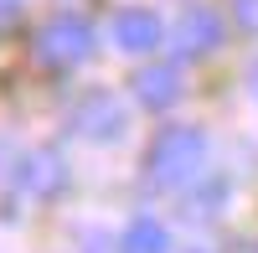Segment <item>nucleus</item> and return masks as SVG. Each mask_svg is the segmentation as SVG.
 <instances>
[{
    "instance_id": "f257e3e1",
    "label": "nucleus",
    "mask_w": 258,
    "mask_h": 253,
    "mask_svg": "<svg viewBox=\"0 0 258 253\" xmlns=\"http://www.w3.org/2000/svg\"><path fill=\"white\" fill-rule=\"evenodd\" d=\"M202 165H207V135L197 124H165V130L150 140L145 176L155 186H165V192H186V186L202 176Z\"/></svg>"
},
{
    "instance_id": "f03ea898",
    "label": "nucleus",
    "mask_w": 258,
    "mask_h": 253,
    "mask_svg": "<svg viewBox=\"0 0 258 253\" xmlns=\"http://www.w3.org/2000/svg\"><path fill=\"white\" fill-rule=\"evenodd\" d=\"M36 57L47 68H78L83 57H93V26L83 16H52L36 31Z\"/></svg>"
},
{
    "instance_id": "7ed1b4c3",
    "label": "nucleus",
    "mask_w": 258,
    "mask_h": 253,
    "mask_svg": "<svg viewBox=\"0 0 258 253\" xmlns=\"http://www.w3.org/2000/svg\"><path fill=\"white\" fill-rule=\"evenodd\" d=\"M73 130H78L83 140H93V145H114V140H124V130H129V114H124V103H119L109 88H93V93L78 98Z\"/></svg>"
},
{
    "instance_id": "20e7f679",
    "label": "nucleus",
    "mask_w": 258,
    "mask_h": 253,
    "mask_svg": "<svg viewBox=\"0 0 258 253\" xmlns=\"http://www.w3.org/2000/svg\"><path fill=\"white\" fill-rule=\"evenodd\" d=\"M217 47H222V16L212 6H186L176 21V57L197 62V57H212Z\"/></svg>"
},
{
    "instance_id": "39448f33",
    "label": "nucleus",
    "mask_w": 258,
    "mask_h": 253,
    "mask_svg": "<svg viewBox=\"0 0 258 253\" xmlns=\"http://www.w3.org/2000/svg\"><path fill=\"white\" fill-rule=\"evenodd\" d=\"M165 41V26H160V16L155 11H145V6H129L114 16V47L129 52V57H140V52H155Z\"/></svg>"
},
{
    "instance_id": "423d86ee",
    "label": "nucleus",
    "mask_w": 258,
    "mask_h": 253,
    "mask_svg": "<svg viewBox=\"0 0 258 253\" xmlns=\"http://www.w3.org/2000/svg\"><path fill=\"white\" fill-rule=\"evenodd\" d=\"M16 186L31 197H57L68 186V165H62L57 150H31V155L16 160Z\"/></svg>"
},
{
    "instance_id": "0eeeda50",
    "label": "nucleus",
    "mask_w": 258,
    "mask_h": 253,
    "mask_svg": "<svg viewBox=\"0 0 258 253\" xmlns=\"http://www.w3.org/2000/svg\"><path fill=\"white\" fill-rule=\"evenodd\" d=\"M135 98L145 109H170V103L181 98V73L176 68H145L135 78Z\"/></svg>"
},
{
    "instance_id": "6e6552de",
    "label": "nucleus",
    "mask_w": 258,
    "mask_h": 253,
    "mask_svg": "<svg viewBox=\"0 0 258 253\" xmlns=\"http://www.w3.org/2000/svg\"><path fill=\"white\" fill-rule=\"evenodd\" d=\"M119 253H170V233L155 222V217H129L124 238H119Z\"/></svg>"
},
{
    "instance_id": "1a4fd4ad",
    "label": "nucleus",
    "mask_w": 258,
    "mask_h": 253,
    "mask_svg": "<svg viewBox=\"0 0 258 253\" xmlns=\"http://www.w3.org/2000/svg\"><path fill=\"white\" fill-rule=\"evenodd\" d=\"M227 197V181L222 176H212L207 186H202V192H191L186 202H181V217H191V222H207L212 212H217V202Z\"/></svg>"
},
{
    "instance_id": "9d476101",
    "label": "nucleus",
    "mask_w": 258,
    "mask_h": 253,
    "mask_svg": "<svg viewBox=\"0 0 258 253\" xmlns=\"http://www.w3.org/2000/svg\"><path fill=\"white\" fill-rule=\"evenodd\" d=\"M232 16H238L248 31H258V0H232Z\"/></svg>"
},
{
    "instance_id": "9b49d317",
    "label": "nucleus",
    "mask_w": 258,
    "mask_h": 253,
    "mask_svg": "<svg viewBox=\"0 0 258 253\" xmlns=\"http://www.w3.org/2000/svg\"><path fill=\"white\" fill-rule=\"evenodd\" d=\"M21 16H26V0H0V26H11Z\"/></svg>"
},
{
    "instance_id": "f8f14e48",
    "label": "nucleus",
    "mask_w": 258,
    "mask_h": 253,
    "mask_svg": "<svg viewBox=\"0 0 258 253\" xmlns=\"http://www.w3.org/2000/svg\"><path fill=\"white\" fill-rule=\"evenodd\" d=\"M248 93H253V98H258V57H253V62H248Z\"/></svg>"
}]
</instances>
